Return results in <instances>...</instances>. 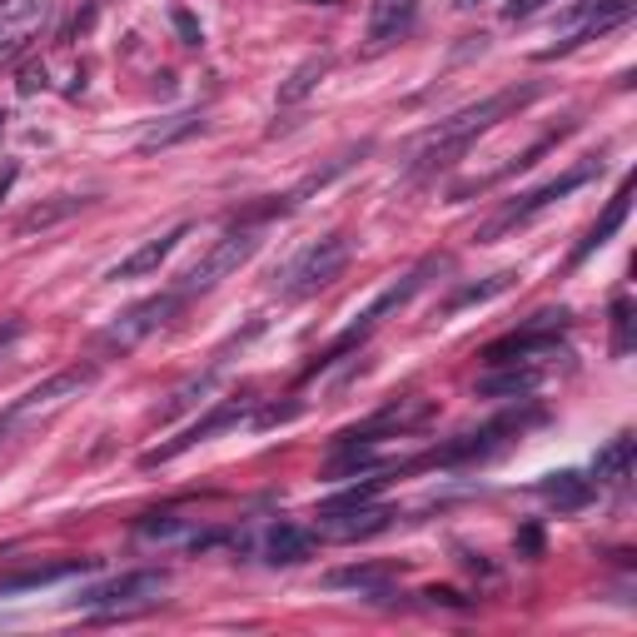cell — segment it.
Returning <instances> with one entry per match:
<instances>
[{
  "mask_svg": "<svg viewBox=\"0 0 637 637\" xmlns=\"http://www.w3.org/2000/svg\"><path fill=\"white\" fill-rule=\"evenodd\" d=\"M538 95H543V86H508V90H498V95L478 100V105H464L458 115L439 120V130H429V135H423V145L413 150L409 174H413V180H423V174L448 170V164H454L458 155H464L468 145L478 140V135L493 130L498 120L519 115V110H523V105H533Z\"/></svg>",
  "mask_w": 637,
  "mask_h": 637,
  "instance_id": "6da1fadb",
  "label": "cell"
},
{
  "mask_svg": "<svg viewBox=\"0 0 637 637\" xmlns=\"http://www.w3.org/2000/svg\"><path fill=\"white\" fill-rule=\"evenodd\" d=\"M254 249H260V229H254V225H235L225 239H215V244H209L205 254H200V260L180 274V294H184V299H190V294H209L219 280H229L239 264L254 260Z\"/></svg>",
  "mask_w": 637,
  "mask_h": 637,
  "instance_id": "7a4b0ae2",
  "label": "cell"
},
{
  "mask_svg": "<svg viewBox=\"0 0 637 637\" xmlns=\"http://www.w3.org/2000/svg\"><path fill=\"white\" fill-rule=\"evenodd\" d=\"M184 309V294L180 289H164V294H150V299L130 304V309L120 314L115 325L100 329V349L105 354H130L135 344H145V339L155 334V329H164L174 319V314Z\"/></svg>",
  "mask_w": 637,
  "mask_h": 637,
  "instance_id": "3957f363",
  "label": "cell"
},
{
  "mask_svg": "<svg viewBox=\"0 0 637 637\" xmlns=\"http://www.w3.org/2000/svg\"><path fill=\"white\" fill-rule=\"evenodd\" d=\"M164 583H170V572L164 568H140V572H120V578H110V583L90 588V593H80L76 603L80 607H95L105 623H115V617H125L130 607H145L155 603V598L164 593Z\"/></svg>",
  "mask_w": 637,
  "mask_h": 637,
  "instance_id": "277c9868",
  "label": "cell"
},
{
  "mask_svg": "<svg viewBox=\"0 0 637 637\" xmlns=\"http://www.w3.org/2000/svg\"><path fill=\"white\" fill-rule=\"evenodd\" d=\"M344 270H349V239L325 235V239H314L299 260L284 270V294H289V299H309V294L329 289Z\"/></svg>",
  "mask_w": 637,
  "mask_h": 637,
  "instance_id": "5b68a950",
  "label": "cell"
},
{
  "mask_svg": "<svg viewBox=\"0 0 637 637\" xmlns=\"http://www.w3.org/2000/svg\"><path fill=\"white\" fill-rule=\"evenodd\" d=\"M95 378H100L95 364H70V368H60V374H50L45 384H35L25 399H15L11 409L0 413V419L11 423V429H15V423H35V419H45V413L66 409L70 399H80V394H86Z\"/></svg>",
  "mask_w": 637,
  "mask_h": 637,
  "instance_id": "8992f818",
  "label": "cell"
},
{
  "mask_svg": "<svg viewBox=\"0 0 637 637\" xmlns=\"http://www.w3.org/2000/svg\"><path fill=\"white\" fill-rule=\"evenodd\" d=\"M598 170H603V164H598V160H583V164H578V170H568V174H558V180H548V184H538V190H528V195H523V200H513V205H508L498 219H488V225L478 229V239H484V244H488V239L508 235V229L528 225V219H533V215H543V209H548L553 200L572 195V190H578V184H588V180H598Z\"/></svg>",
  "mask_w": 637,
  "mask_h": 637,
  "instance_id": "52a82bcc",
  "label": "cell"
},
{
  "mask_svg": "<svg viewBox=\"0 0 637 637\" xmlns=\"http://www.w3.org/2000/svg\"><path fill=\"white\" fill-rule=\"evenodd\" d=\"M623 21H633V0H578V5L562 15V31H568V35H562L558 45H548L543 60H558V55L598 41V35H607L613 25H623Z\"/></svg>",
  "mask_w": 637,
  "mask_h": 637,
  "instance_id": "ba28073f",
  "label": "cell"
},
{
  "mask_svg": "<svg viewBox=\"0 0 637 637\" xmlns=\"http://www.w3.org/2000/svg\"><path fill=\"white\" fill-rule=\"evenodd\" d=\"M562 329H568V309H543V314H533L519 334L493 339V344L484 349V359H488V364H519V359L548 354V349H558Z\"/></svg>",
  "mask_w": 637,
  "mask_h": 637,
  "instance_id": "9c48e42d",
  "label": "cell"
},
{
  "mask_svg": "<svg viewBox=\"0 0 637 637\" xmlns=\"http://www.w3.org/2000/svg\"><path fill=\"white\" fill-rule=\"evenodd\" d=\"M249 409H254V399H225V403H215V409H209L205 419L190 423V429H184L180 439H170V443H160V448H150V454H145L140 464H145V468H160V464H170V458L190 454L195 443H205V439H215V433H225V429H235V423H244Z\"/></svg>",
  "mask_w": 637,
  "mask_h": 637,
  "instance_id": "30bf717a",
  "label": "cell"
},
{
  "mask_svg": "<svg viewBox=\"0 0 637 637\" xmlns=\"http://www.w3.org/2000/svg\"><path fill=\"white\" fill-rule=\"evenodd\" d=\"M50 15H55V0H5L0 5V60L25 50L50 25Z\"/></svg>",
  "mask_w": 637,
  "mask_h": 637,
  "instance_id": "8fae6325",
  "label": "cell"
},
{
  "mask_svg": "<svg viewBox=\"0 0 637 637\" xmlns=\"http://www.w3.org/2000/svg\"><path fill=\"white\" fill-rule=\"evenodd\" d=\"M394 523V508H339V513H325L319 508V533L325 538H339V543H354V538H374V533H384Z\"/></svg>",
  "mask_w": 637,
  "mask_h": 637,
  "instance_id": "7c38bea8",
  "label": "cell"
},
{
  "mask_svg": "<svg viewBox=\"0 0 637 637\" xmlns=\"http://www.w3.org/2000/svg\"><path fill=\"white\" fill-rule=\"evenodd\" d=\"M419 21V0H368V50L403 41Z\"/></svg>",
  "mask_w": 637,
  "mask_h": 637,
  "instance_id": "4fadbf2b",
  "label": "cell"
},
{
  "mask_svg": "<svg viewBox=\"0 0 637 637\" xmlns=\"http://www.w3.org/2000/svg\"><path fill=\"white\" fill-rule=\"evenodd\" d=\"M190 235V225H174V229H164L160 239H150V244H140L135 254H125V260L110 270V280H145V274H155L164 260H170L174 249H180V239Z\"/></svg>",
  "mask_w": 637,
  "mask_h": 637,
  "instance_id": "5bb4252c",
  "label": "cell"
},
{
  "mask_svg": "<svg viewBox=\"0 0 637 637\" xmlns=\"http://www.w3.org/2000/svg\"><path fill=\"white\" fill-rule=\"evenodd\" d=\"M627 205H633V184H623V190H617V195L607 200V209H603V215H598V225L588 229L583 239H578V249H572V260H568V264H583L588 254H593V249H603L607 239H613L617 229H623V219H627Z\"/></svg>",
  "mask_w": 637,
  "mask_h": 637,
  "instance_id": "9a60e30c",
  "label": "cell"
},
{
  "mask_svg": "<svg viewBox=\"0 0 637 637\" xmlns=\"http://www.w3.org/2000/svg\"><path fill=\"white\" fill-rule=\"evenodd\" d=\"M95 558H66V562H41V568H21L0 578V593H25V588H45L60 583V578H76V572H90Z\"/></svg>",
  "mask_w": 637,
  "mask_h": 637,
  "instance_id": "2e32d148",
  "label": "cell"
},
{
  "mask_svg": "<svg viewBox=\"0 0 637 637\" xmlns=\"http://www.w3.org/2000/svg\"><path fill=\"white\" fill-rule=\"evenodd\" d=\"M538 368H519V364H493V374L478 378V394L484 399H523V394L538 389Z\"/></svg>",
  "mask_w": 637,
  "mask_h": 637,
  "instance_id": "e0dca14e",
  "label": "cell"
},
{
  "mask_svg": "<svg viewBox=\"0 0 637 637\" xmlns=\"http://www.w3.org/2000/svg\"><path fill=\"white\" fill-rule=\"evenodd\" d=\"M538 493L548 498L553 508H562V513H578V508H588L598 498V484L583 474H553L538 484Z\"/></svg>",
  "mask_w": 637,
  "mask_h": 637,
  "instance_id": "ac0fdd59",
  "label": "cell"
},
{
  "mask_svg": "<svg viewBox=\"0 0 637 637\" xmlns=\"http://www.w3.org/2000/svg\"><path fill=\"white\" fill-rule=\"evenodd\" d=\"M633 458H637V439L633 433H617L607 448H598L593 458V484H627V474H633Z\"/></svg>",
  "mask_w": 637,
  "mask_h": 637,
  "instance_id": "d6986e66",
  "label": "cell"
},
{
  "mask_svg": "<svg viewBox=\"0 0 637 637\" xmlns=\"http://www.w3.org/2000/svg\"><path fill=\"white\" fill-rule=\"evenodd\" d=\"M205 130V115L200 110H184V115H170L164 125H155V130L140 135V155H155V150H170V145H180L184 135H200Z\"/></svg>",
  "mask_w": 637,
  "mask_h": 637,
  "instance_id": "ffe728a7",
  "label": "cell"
},
{
  "mask_svg": "<svg viewBox=\"0 0 637 637\" xmlns=\"http://www.w3.org/2000/svg\"><path fill=\"white\" fill-rule=\"evenodd\" d=\"M264 553H270V562H304L314 553V533H304V528H294V523H280V528L270 533V543H264Z\"/></svg>",
  "mask_w": 637,
  "mask_h": 637,
  "instance_id": "44dd1931",
  "label": "cell"
},
{
  "mask_svg": "<svg viewBox=\"0 0 637 637\" xmlns=\"http://www.w3.org/2000/svg\"><path fill=\"white\" fill-rule=\"evenodd\" d=\"M344 448H339L334 458L325 464V478H349V474H374L378 468V454L368 448V443H359V439H339Z\"/></svg>",
  "mask_w": 637,
  "mask_h": 637,
  "instance_id": "7402d4cb",
  "label": "cell"
},
{
  "mask_svg": "<svg viewBox=\"0 0 637 637\" xmlns=\"http://www.w3.org/2000/svg\"><path fill=\"white\" fill-rule=\"evenodd\" d=\"M389 578H394L389 568H368V562H359V568H339V572H329L325 583H329V588H354V593H368V598H384Z\"/></svg>",
  "mask_w": 637,
  "mask_h": 637,
  "instance_id": "603a6c76",
  "label": "cell"
},
{
  "mask_svg": "<svg viewBox=\"0 0 637 637\" xmlns=\"http://www.w3.org/2000/svg\"><path fill=\"white\" fill-rule=\"evenodd\" d=\"M519 284V274L508 270V274H488V280H478V284H464L458 294H448L443 299V314H458V309H468V304H484V299H493V294H503V289H513Z\"/></svg>",
  "mask_w": 637,
  "mask_h": 637,
  "instance_id": "cb8c5ba5",
  "label": "cell"
},
{
  "mask_svg": "<svg viewBox=\"0 0 637 637\" xmlns=\"http://www.w3.org/2000/svg\"><path fill=\"white\" fill-rule=\"evenodd\" d=\"M325 70H329V55H309V60H304V66L280 86V105H299V100L325 80Z\"/></svg>",
  "mask_w": 637,
  "mask_h": 637,
  "instance_id": "d4e9b609",
  "label": "cell"
},
{
  "mask_svg": "<svg viewBox=\"0 0 637 637\" xmlns=\"http://www.w3.org/2000/svg\"><path fill=\"white\" fill-rule=\"evenodd\" d=\"M86 205H90V200H76V195H60V200H50V205H35L31 215H21V235H35V229L60 225V219L80 215Z\"/></svg>",
  "mask_w": 637,
  "mask_h": 637,
  "instance_id": "484cf974",
  "label": "cell"
},
{
  "mask_svg": "<svg viewBox=\"0 0 637 637\" xmlns=\"http://www.w3.org/2000/svg\"><path fill=\"white\" fill-rule=\"evenodd\" d=\"M215 384H219V368H205V374H200V378L180 384V389L170 394V403H164V409H160V419H180V413H184V409H195V403L205 399V394L215 389Z\"/></svg>",
  "mask_w": 637,
  "mask_h": 637,
  "instance_id": "4316f807",
  "label": "cell"
},
{
  "mask_svg": "<svg viewBox=\"0 0 637 637\" xmlns=\"http://www.w3.org/2000/svg\"><path fill=\"white\" fill-rule=\"evenodd\" d=\"M384 484H389V478L368 474L364 484H354V488H339V493L329 498V503H319V508H325V513H339V508H364V503H374V498L384 493Z\"/></svg>",
  "mask_w": 637,
  "mask_h": 637,
  "instance_id": "83f0119b",
  "label": "cell"
},
{
  "mask_svg": "<svg viewBox=\"0 0 637 637\" xmlns=\"http://www.w3.org/2000/svg\"><path fill=\"white\" fill-rule=\"evenodd\" d=\"M613 354H633V299L627 294H617L613 299Z\"/></svg>",
  "mask_w": 637,
  "mask_h": 637,
  "instance_id": "f1b7e54d",
  "label": "cell"
},
{
  "mask_svg": "<svg viewBox=\"0 0 637 637\" xmlns=\"http://www.w3.org/2000/svg\"><path fill=\"white\" fill-rule=\"evenodd\" d=\"M140 533L145 538H170V533H180V519L174 513H150V519H140Z\"/></svg>",
  "mask_w": 637,
  "mask_h": 637,
  "instance_id": "f546056e",
  "label": "cell"
},
{
  "mask_svg": "<svg viewBox=\"0 0 637 637\" xmlns=\"http://www.w3.org/2000/svg\"><path fill=\"white\" fill-rule=\"evenodd\" d=\"M174 31H180L184 45H205V25H200L190 11H174Z\"/></svg>",
  "mask_w": 637,
  "mask_h": 637,
  "instance_id": "4dcf8cb0",
  "label": "cell"
},
{
  "mask_svg": "<svg viewBox=\"0 0 637 637\" xmlns=\"http://www.w3.org/2000/svg\"><path fill=\"white\" fill-rule=\"evenodd\" d=\"M548 0H508L503 5V21H528V15H538Z\"/></svg>",
  "mask_w": 637,
  "mask_h": 637,
  "instance_id": "1f68e13d",
  "label": "cell"
},
{
  "mask_svg": "<svg viewBox=\"0 0 637 637\" xmlns=\"http://www.w3.org/2000/svg\"><path fill=\"white\" fill-rule=\"evenodd\" d=\"M15 180H21V164L5 160V164H0V205H5V195H11V184H15Z\"/></svg>",
  "mask_w": 637,
  "mask_h": 637,
  "instance_id": "d6a6232c",
  "label": "cell"
},
{
  "mask_svg": "<svg viewBox=\"0 0 637 637\" xmlns=\"http://www.w3.org/2000/svg\"><path fill=\"white\" fill-rule=\"evenodd\" d=\"M21 334H25V325H21V319H0V349H11Z\"/></svg>",
  "mask_w": 637,
  "mask_h": 637,
  "instance_id": "836d02e7",
  "label": "cell"
},
{
  "mask_svg": "<svg viewBox=\"0 0 637 637\" xmlns=\"http://www.w3.org/2000/svg\"><path fill=\"white\" fill-rule=\"evenodd\" d=\"M35 90H45V66L41 70H25V76H21V95H35Z\"/></svg>",
  "mask_w": 637,
  "mask_h": 637,
  "instance_id": "e575fe53",
  "label": "cell"
},
{
  "mask_svg": "<svg viewBox=\"0 0 637 637\" xmlns=\"http://www.w3.org/2000/svg\"><path fill=\"white\" fill-rule=\"evenodd\" d=\"M523 548H528V553H538V548H543V538H538V528H528V533H523Z\"/></svg>",
  "mask_w": 637,
  "mask_h": 637,
  "instance_id": "d590c367",
  "label": "cell"
},
{
  "mask_svg": "<svg viewBox=\"0 0 637 637\" xmlns=\"http://www.w3.org/2000/svg\"><path fill=\"white\" fill-rule=\"evenodd\" d=\"M478 0H454V11H474Z\"/></svg>",
  "mask_w": 637,
  "mask_h": 637,
  "instance_id": "8d00e7d4",
  "label": "cell"
},
{
  "mask_svg": "<svg viewBox=\"0 0 637 637\" xmlns=\"http://www.w3.org/2000/svg\"><path fill=\"white\" fill-rule=\"evenodd\" d=\"M0 130H5V110H0Z\"/></svg>",
  "mask_w": 637,
  "mask_h": 637,
  "instance_id": "74e56055",
  "label": "cell"
},
{
  "mask_svg": "<svg viewBox=\"0 0 637 637\" xmlns=\"http://www.w3.org/2000/svg\"><path fill=\"white\" fill-rule=\"evenodd\" d=\"M325 5H334V0H325Z\"/></svg>",
  "mask_w": 637,
  "mask_h": 637,
  "instance_id": "f35d334b",
  "label": "cell"
}]
</instances>
